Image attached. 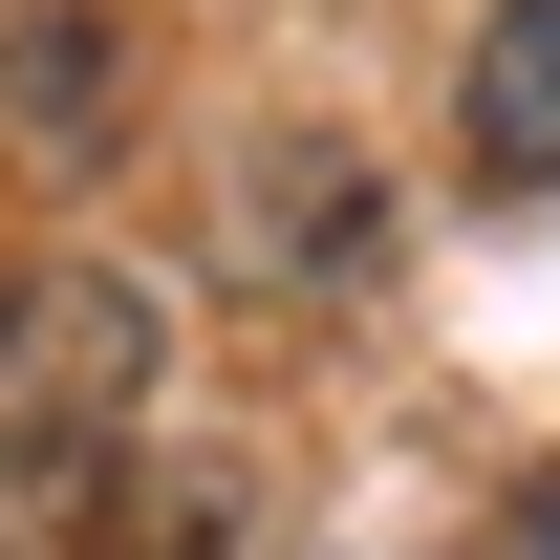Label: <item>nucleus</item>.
<instances>
[{"label":"nucleus","instance_id":"1","mask_svg":"<svg viewBox=\"0 0 560 560\" xmlns=\"http://www.w3.org/2000/svg\"><path fill=\"white\" fill-rule=\"evenodd\" d=\"M151 366H173L151 280H108V259H22V280H0V431L108 453V431L151 410Z\"/></svg>","mask_w":560,"mask_h":560},{"label":"nucleus","instance_id":"4","mask_svg":"<svg viewBox=\"0 0 560 560\" xmlns=\"http://www.w3.org/2000/svg\"><path fill=\"white\" fill-rule=\"evenodd\" d=\"M0 560H108V453L0 431Z\"/></svg>","mask_w":560,"mask_h":560},{"label":"nucleus","instance_id":"3","mask_svg":"<svg viewBox=\"0 0 560 560\" xmlns=\"http://www.w3.org/2000/svg\"><path fill=\"white\" fill-rule=\"evenodd\" d=\"M453 130H475V173H495V195H539V215H560V0H495V22H475Z\"/></svg>","mask_w":560,"mask_h":560},{"label":"nucleus","instance_id":"2","mask_svg":"<svg viewBox=\"0 0 560 560\" xmlns=\"http://www.w3.org/2000/svg\"><path fill=\"white\" fill-rule=\"evenodd\" d=\"M237 237H259V280H366L388 259V195H366L346 130H259L237 151Z\"/></svg>","mask_w":560,"mask_h":560}]
</instances>
